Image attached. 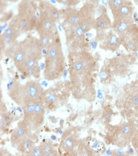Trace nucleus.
<instances>
[{
    "label": "nucleus",
    "mask_w": 138,
    "mask_h": 156,
    "mask_svg": "<svg viewBox=\"0 0 138 156\" xmlns=\"http://www.w3.org/2000/svg\"><path fill=\"white\" fill-rule=\"evenodd\" d=\"M45 64V77L49 80L56 79L62 74L64 69L65 58L63 55L53 58L46 57Z\"/></svg>",
    "instance_id": "1"
},
{
    "label": "nucleus",
    "mask_w": 138,
    "mask_h": 156,
    "mask_svg": "<svg viewBox=\"0 0 138 156\" xmlns=\"http://www.w3.org/2000/svg\"><path fill=\"white\" fill-rule=\"evenodd\" d=\"M119 37L121 43L128 51L134 52L138 47V26L133 23Z\"/></svg>",
    "instance_id": "2"
},
{
    "label": "nucleus",
    "mask_w": 138,
    "mask_h": 156,
    "mask_svg": "<svg viewBox=\"0 0 138 156\" xmlns=\"http://www.w3.org/2000/svg\"><path fill=\"white\" fill-rule=\"evenodd\" d=\"M55 23L48 18L39 16L36 28L40 36H47L50 39H56L58 30Z\"/></svg>",
    "instance_id": "3"
},
{
    "label": "nucleus",
    "mask_w": 138,
    "mask_h": 156,
    "mask_svg": "<svg viewBox=\"0 0 138 156\" xmlns=\"http://www.w3.org/2000/svg\"><path fill=\"white\" fill-rule=\"evenodd\" d=\"M40 16L56 22L61 19V11L48 1H42L38 5Z\"/></svg>",
    "instance_id": "4"
},
{
    "label": "nucleus",
    "mask_w": 138,
    "mask_h": 156,
    "mask_svg": "<svg viewBox=\"0 0 138 156\" xmlns=\"http://www.w3.org/2000/svg\"><path fill=\"white\" fill-rule=\"evenodd\" d=\"M26 52L27 58H33L39 60L42 57L43 48L39 40L36 38H27L21 44Z\"/></svg>",
    "instance_id": "5"
},
{
    "label": "nucleus",
    "mask_w": 138,
    "mask_h": 156,
    "mask_svg": "<svg viewBox=\"0 0 138 156\" xmlns=\"http://www.w3.org/2000/svg\"><path fill=\"white\" fill-rule=\"evenodd\" d=\"M61 14L65 18V22L72 26H78L86 19L84 14L80 10L73 8H66L62 10Z\"/></svg>",
    "instance_id": "6"
},
{
    "label": "nucleus",
    "mask_w": 138,
    "mask_h": 156,
    "mask_svg": "<svg viewBox=\"0 0 138 156\" xmlns=\"http://www.w3.org/2000/svg\"><path fill=\"white\" fill-rule=\"evenodd\" d=\"M134 6L130 1L124 2L119 8L112 11L114 20L125 19L133 17Z\"/></svg>",
    "instance_id": "7"
},
{
    "label": "nucleus",
    "mask_w": 138,
    "mask_h": 156,
    "mask_svg": "<svg viewBox=\"0 0 138 156\" xmlns=\"http://www.w3.org/2000/svg\"><path fill=\"white\" fill-rule=\"evenodd\" d=\"M121 43L120 37H118L116 34L110 31L103 38V42L101 43V47L104 49L114 52L119 49Z\"/></svg>",
    "instance_id": "8"
},
{
    "label": "nucleus",
    "mask_w": 138,
    "mask_h": 156,
    "mask_svg": "<svg viewBox=\"0 0 138 156\" xmlns=\"http://www.w3.org/2000/svg\"><path fill=\"white\" fill-rule=\"evenodd\" d=\"M110 28H112V23L106 13L101 14L94 20L93 29L97 30V33L104 32Z\"/></svg>",
    "instance_id": "9"
},
{
    "label": "nucleus",
    "mask_w": 138,
    "mask_h": 156,
    "mask_svg": "<svg viewBox=\"0 0 138 156\" xmlns=\"http://www.w3.org/2000/svg\"><path fill=\"white\" fill-rule=\"evenodd\" d=\"M133 23L134 20L133 17L125 19L114 20L112 24V29L113 31L119 36L126 32Z\"/></svg>",
    "instance_id": "10"
},
{
    "label": "nucleus",
    "mask_w": 138,
    "mask_h": 156,
    "mask_svg": "<svg viewBox=\"0 0 138 156\" xmlns=\"http://www.w3.org/2000/svg\"><path fill=\"white\" fill-rule=\"evenodd\" d=\"M46 58H53L63 55L61 43L56 41L50 43L49 46L46 48Z\"/></svg>",
    "instance_id": "11"
},
{
    "label": "nucleus",
    "mask_w": 138,
    "mask_h": 156,
    "mask_svg": "<svg viewBox=\"0 0 138 156\" xmlns=\"http://www.w3.org/2000/svg\"><path fill=\"white\" fill-rule=\"evenodd\" d=\"M27 58V56L26 52L21 45L20 44L19 48L13 58L14 63L19 70H22L24 67Z\"/></svg>",
    "instance_id": "12"
},
{
    "label": "nucleus",
    "mask_w": 138,
    "mask_h": 156,
    "mask_svg": "<svg viewBox=\"0 0 138 156\" xmlns=\"http://www.w3.org/2000/svg\"><path fill=\"white\" fill-rule=\"evenodd\" d=\"M94 20L95 19H92V18H86L81 23L79 26H80V28L84 33L90 31L92 29H93Z\"/></svg>",
    "instance_id": "13"
},
{
    "label": "nucleus",
    "mask_w": 138,
    "mask_h": 156,
    "mask_svg": "<svg viewBox=\"0 0 138 156\" xmlns=\"http://www.w3.org/2000/svg\"><path fill=\"white\" fill-rule=\"evenodd\" d=\"M19 45L20 44H19V43L16 42V41L13 43H12V44L9 45V46L5 50V56L13 59L16 52H17L18 48H19Z\"/></svg>",
    "instance_id": "14"
},
{
    "label": "nucleus",
    "mask_w": 138,
    "mask_h": 156,
    "mask_svg": "<svg viewBox=\"0 0 138 156\" xmlns=\"http://www.w3.org/2000/svg\"><path fill=\"white\" fill-rule=\"evenodd\" d=\"M21 31L18 29L17 27H16L12 23L9 25V26L7 28L5 31L4 32V33L7 35L13 36V37L17 38L19 37L20 34L21 33Z\"/></svg>",
    "instance_id": "15"
},
{
    "label": "nucleus",
    "mask_w": 138,
    "mask_h": 156,
    "mask_svg": "<svg viewBox=\"0 0 138 156\" xmlns=\"http://www.w3.org/2000/svg\"><path fill=\"white\" fill-rule=\"evenodd\" d=\"M39 86L34 83H30L27 86V92L29 97L34 99L37 97L39 94Z\"/></svg>",
    "instance_id": "16"
},
{
    "label": "nucleus",
    "mask_w": 138,
    "mask_h": 156,
    "mask_svg": "<svg viewBox=\"0 0 138 156\" xmlns=\"http://www.w3.org/2000/svg\"><path fill=\"white\" fill-rule=\"evenodd\" d=\"M17 38L13 37V36L7 35L3 33L1 35V45H4V46L5 45H9L12 44L16 41Z\"/></svg>",
    "instance_id": "17"
},
{
    "label": "nucleus",
    "mask_w": 138,
    "mask_h": 156,
    "mask_svg": "<svg viewBox=\"0 0 138 156\" xmlns=\"http://www.w3.org/2000/svg\"><path fill=\"white\" fill-rule=\"evenodd\" d=\"M127 0H108V6L112 11L119 8L122 4Z\"/></svg>",
    "instance_id": "18"
},
{
    "label": "nucleus",
    "mask_w": 138,
    "mask_h": 156,
    "mask_svg": "<svg viewBox=\"0 0 138 156\" xmlns=\"http://www.w3.org/2000/svg\"><path fill=\"white\" fill-rule=\"evenodd\" d=\"M88 144L90 147L94 149L96 151H101L103 149V148H104V146H103V144L99 142V141L95 140V139H91L88 142Z\"/></svg>",
    "instance_id": "19"
},
{
    "label": "nucleus",
    "mask_w": 138,
    "mask_h": 156,
    "mask_svg": "<svg viewBox=\"0 0 138 156\" xmlns=\"http://www.w3.org/2000/svg\"><path fill=\"white\" fill-rule=\"evenodd\" d=\"M58 3L66 6H74L80 3V0H56Z\"/></svg>",
    "instance_id": "20"
},
{
    "label": "nucleus",
    "mask_w": 138,
    "mask_h": 156,
    "mask_svg": "<svg viewBox=\"0 0 138 156\" xmlns=\"http://www.w3.org/2000/svg\"><path fill=\"white\" fill-rule=\"evenodd\" d=\"M50 39L47 36H40V44L42 46L43 49L46 48L47 47L49 46V45L50 44Z\"/></svg>",
    "instance_id": "21"
},
{
    "label": "nucleus",
    "mask_w": 138,
    "mask_h": 156,
    "mask_svg": "<svg viewBox=\"0 0 138 156\" xmlns=\"http://www.w3.org/2000/svg\"><path fill=\"white\" fill-rule=\"evenodd\" d=\"M35 107L36 105L34 104V103H30V104L27 105L26 109H25L26 115H33L34 112V110H35Z\"/></svg>",
    "instance_id": "22"
},
{
    "label": "nucleus",
    "mask_w": 138,
    "mask_h": 156,
    "mask_svg": "<svg viewBox=\"0 0 138 156\" xmlns=\"http://www.w3.org/2000/svg\"><path fill=\"white\" fill-rule=\"evenodd\" d=\"M52 150V146L49 144H46L44 145L42 149V153L45 155H49L51 153Z\"/></svg>",
    "instance_id": "23"
},
{
    "label": "nucleus",
    "mask_w": 138,
    "mask_h": 156,
    "mask_svg": "<svg viewBox=\"0 0 138 156\" xmlns=\"http://www.w3.org/2000/svg\"><path fill=\"white\" fill-rule=\"evenodd\" d=\"M74 68L77 72L81 71H82V69H84L82 63H81L79 58L78 60L75 61V62L74 63Z\"/></svg>",
    "instance_id": "24"
},
{
    "label": "nucleus",
    "mask_w": 138,
    "mask_h": 156,
    "mask_svg": "<svg viewBox=\"0 0 138 156\" xmlns=\"http://www.w3.org/2000/svg\"><path fill=\"white\" fill-rule=\"evenodd\" d=\"M99 77L100 78V79L101 80H106V79H107V78L108 77V73L107 72V71L103 70L101 71L100 72L99 74Z\"/></svg>",
    "instance_id": "25"
},
{
    "label": "nucleus",
    "mask_w": 138,
    "mask_h": 156,
    "mask_svg": "<svg viewBox=\"0 0 138 156\" xmlns=\"http://www.w3.org/2000/svg\"><path fill=\"white\" fill-rule=\"evenodd\" d=\"M32 154L35 156H40L42 155V151L39 148H34L32 150Z\"/></svg>",
    "instance_id": "26"
},
{
    "label": "nucleus",
    "mask_w": 138,
    "mask_h": 156,
    "mask_svg": "<svg viewBox=\"0 0 138 156\" xmlns=\"http://www.w3.org/2000/svg\"><path fill=\"white\" fill-rule=\"evenodd\" d=\"M65 145L67 148H71L74 145V141L71 138H67L65 141Z\"/></svg>",
    "instance_id": "27"
},
{
    "label": "nucleus",
    "mask_w": 138,
    "mask_h": 156,
    "mask_svg": "<svg viewBox=\"0 0 138 156\" xmlns=\"http://www.w3.org/2000/svg\"><path fill=\"white\" fill-rule=\"evenodd\" d=\"M132 131V128L130 125H126V126L123 127V132L125 135H128Z\"/></svg>",
    "instance_id": "28"
},
{
    "label": "nucleus",
    "mask_w": 138,
    "mask_h": 156,
    "mask_svg": "<svg viewBox=\"0 0 138 156\" xmlns=\"http://www.w3.org/2000/svg\"><path fill=\"white\" fill-rule=\"evenodd\" d=\"M25 133H26V132H25L24 129L23 128H19L17 130V131H16V134H17L19 137H22V136L24 135Z\"/></svg>",
    "instance_id": "29"
},
{
    "label": "nucleus",
    "mask_w": 138,
    "mask_h": 156,
    "mask_svg": "<svg viewBox=\"0 0 138 156\" xmlns=\"http://www.w3.org/2000/svg\"><path fill=\"white\" fill-rule=\"evenodd\" d=\"M48 101H49V102L53 103V102H55V101H56V97L55 95H54V94H50V95L48 96Z\"/></svg>",
    "instance_id": "30"
},
{
    "label": "nucleus",
    "mask_w": 138,
    "mask_h": 156,
    "mask_svg": "<svg viewBox=\"0 0 138 156\" xmlns=\"http://www.w3.org/2000/svg\"><path fill=\"white\" fill-rule=\"evenodd\" d=\"M116 153H117V155H122L124 154V151L121 149L117 150V151H116Z\"/></svg>",
    "instance_id": "31"
},
{
    "label": "nucleus",
    "mask_w": 138,
    "mask_h": 156,
    "mask_svg": "<svg viewBox=\"0 0 138 156\" xmlns=\"http://www.w3.org/2000/svg\"><path fill=\"white\" fill-rule=\"evenodd\" d=\"M111 117H112V114L110 112H107L105 115V118H106V120H109V119H111Z\"/></svg>",
    "instance_id": "32"
},
{
    "label": "nucleus",
    "mask_w": 138,
    "mask_h": 156,
    "mask_svg": "<svg viewBox=\"0 0 138 156\" xmlns=\"http://www.w3.org/2000/svg\"><path fill=\"white\" fill-rule=\"evenodd\" d=\"M134 54H135L136 58H137L138 59V47L136 49V50L134 51Z\"/></svg>",
    "instance_id": "33"
},
{
    "label": "nucleus",
    "mask_w": 138,
    "mask_h": 156,
    "mask_svg": "<svg viewBox=\"0 0 138 156\" xmlns=\"http://www.w3.org/2000/svg\"><path fill=\"white\" fill-rule=\"evenodd\" d=\"M6 1L12 2V3H16V2H17L19 0H6Z\"/></svg>",
    "instance_id": "34"
},
{
    "label": "nucleus",
    "mask_w": 138,
    "mask_h": 156,
    "mask_svg": "<svg viewBox=\"0 0 138 156\" xmlns=\"http://www.w3.org/2000/svg\"><path fill=\"white\" fill-rule=\"evenodd\" d=\"M136 106H138V96H136V102H135V104Z\"/></svg>",
    "instance_id": "35"
},
{
    "label": "nucleus",
    "mask_w": 138,
    "mask_h": 156,
    "mask_svg": "<svg viewBox=\"0 0 138 156\" xmlns=\"http://www.w3.org/2000/svg\"><path fill=\"white\" fill-rule=\"evenodd\" d=\"M135 1V3H136V4L138 5V0H134Z\"/></svg>",
    "instance_id": "36"
},
{
    "label": "nucleus",
    "mask_w": 138,
    "mask_h": 156,
    "mask_svg": "<svg viewBox=\"0 0 138 156\" xmlns=\"http://www.w3.org/2000/svg\"><path fill=\"white\" fill-rule=\"evenodd\" d=\"M127 1H130V0H127Z\"/></svg>",
    "instance_id": "37"
},
{
    "label": "nucleus",
    "mask_w": 138,
    "mask_h": 156,
    "mask_svg": "<svg viewBox=\"0 0 138 156\" xmlns=\"http://www.w3.org/2000/svg\"><path fill=\"white\" fill-rule=\"evenodd\" d=\"M137 124H138V120H137Z\"/></svg>",
    "instance_id": "38"
}]
</instances>
